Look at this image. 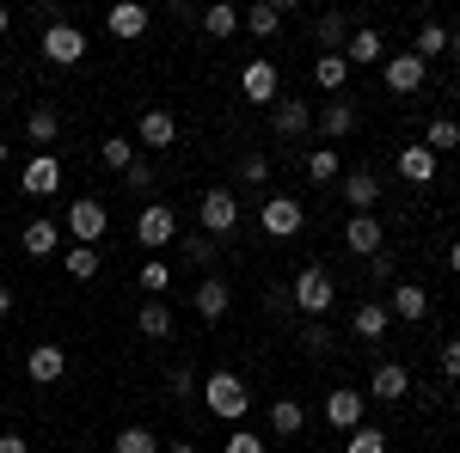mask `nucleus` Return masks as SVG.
Masks as SVG:
<instances>
[{
	"instance_id": "obj_40",
	"label": "nucleus",
	"mask_w": 460,
	"mask_h": 453,
	"mask_svg": "<svg viewBox=\"0 0 460 453\" xmlns=\"http://www.w3.org/2000/svg\"><path fill=\"white\" fill-rule=\"evenodd\" d=\"M319 43H325V56H338V43H344V13H325V19H319Z\"/></svg>"
},
{
	"instance_id": "obj_50",
	"label": "nucleus",
	"mask_w": 460,
	"mask_h": 453,
	"mask_svg": "<svg viewBox=\"0 0 460 453\" xmlns=\"http://www.w3.org/2000/svg\"><path fill=\"white\" fill-rule=\"evenodd\" d=\"M6 313H13V294H6V288H0V318H6Z\"/></svg>"
},
{
	"instance_id": "obj_48",
	"label": "nucleus",
	"mask_w": 460,
	"mask_h": 453,
	"mask_svg": "<svg viewBox=\"0 0 460 453\" xmlns=\"http://www.w3.org/2000/svg\"><path fill=\"white\" fill-rule=\"evenodd\" d=\"M0 453H25V435H0Z\"/></svg>"
},
{
	"instance_id": "obj_34",
	"label": "nucleus",
	"mask_w": 460,
	"mask_h": 453,
	"mask_svg": "<svg viewBox=\"0 0 460 453\" xmlns=\"http://www.w3.org/2000/svg\"><path fill=\"white\" fill-rule=\"evenodd\" d=\"M338 172H344L338 147H314V153H307V178H314V184H332Z\"/></svg>"
},
{
	"instance_id": "obj_10",
	"label": "nucleus",
	"mask_w": 460,
	"mask_h": 453,
	"mask_svg": "<svg viewBox=\"0 0 460 453\" xmlns=\"http://www.w3.org/2000/svg\"><path fill=\"white\" fill-rule=\"evenodd\" d=\"M19 184H25V196H56V190H62V160H56V153H37Z\"/></svg>"
},
{
	"instance_id": "obj_8",
	"label": "nucleus",
	"mask_w": 460,
	"mask_h": 453,
	"mask_svg": "<svg viewBox=\"0 0 460 453\" xmlns=\"http://www.w3.org/2000/svg\"><path fill=\"white\" fill-rule=\"evenodd\" d=\"M25 374H31L37 386H56L62 374H68V349H62V344H31V355H25Z\"/></svg>"
},
{
	"instance_id": "obj_24",
	"label": "nucleus",
	"mask_w": 460,
	"mask_h": 453,
	"mask_svg": "<svg viewBox=\"0 0 460 453\" xmlns=\"http://www.w3.org/2000/svg\"><path fill=\"white\" fill-rule=\"evenodd\" d=\"M136 331H142V337H154V344H160V337H172V307H166V301H142Z\"/></svg>"
},
{
	"instance_id": "obj_15",
	"label": "nucleus",
	"mask_w": 460,
	"mask_h": 453,
	"mask_svg": "<svg viewBox=\"0 0 460 453\" xmlns=\"http://www.w3.org/2000/svg\"><path fill=\"white\" fill-rule=\"evenodd\" d=\"M240 92H246V105H277V68L270 62H246Z\"/></svg>"
},
{
	"instance_id": "obj_45",
	"label": "nucleus",
	"mask_w": 460,
	"mask_h": 453,
	"mask_svg": "<svg viewBox=\"0 0 460 453\" xmlns=\"http://www.w3.org/2000/svg\"><path fill=\"white\" fill-rule=\"evenodd\" d=\"M442 374H448V380H460V337H448V344H442Z\"/></svg>"
},
{
	"instance_id": "obj_38",
	"label": "nucleus",
	"mask_w": 460,
	"mask_h": 453,
	"mask_svg": "<svg viewBox=\"0 0 460 453\" xmlns=\"http://www.w3.org/2000/svg\"><path fill=\"white\" fill-rule=\"evenodd\" d=\"M99 160H105L111 172H123V166H129V160H136V141H129V135H111L105 147H99Z\"/></svg>"
},
{
	"instance_id": "obj_22",
	"label": "nucleus",
	"mask_w": 460,
	"mask_h": 453,
	"mask_svg": "<svg viewBox=\"0 0 460 453\" xmlns=\"http://www.w3.org/2000/svg\"><path fill=\"white\" fill-rule=\"evenodd\" d=\"M227 301H234V288H227L221 276L197 282V318H221V313H227Z\"/></svg>"
},
{
	"instance_id": "obj_9",
	"label": "nucleus",
	"mask_w": 460,
	"mask_h": 453,
	"mask_svg": "<svg viewBox=\"0 0 460 453\" xmlns=\"http://www.w3.org/2000/svg\"><path fill=\"white\" fill-rule=\"evenodd\" d=\"M381 80H387V92H418V86H424V62H418L411 49H399V56L381 62Z\"/></svg>"
},
{
	"instance_id": "obj_41",
	"label": "nucleus",
	"mask_w": 460,
	"mask_h": 453,
	"mask_svg": "<svg viewBox=\"0 0 460 453\" xmlns=\"http://www.w3.org/2000/svg\"><path fill=\"white\" fill-rule=\"evenodd\" d=\"M123 184H129V190H154V166H147L142 153H136V160L123 166Z\"/></svg>"
},
{
	"instance_id": "obj_42",
	"label": "nucleus",
	"mask_w": 460,
	"mask_h": 453,
	"mask_svg": "<svg viewBox=\"0 0 460 453\" xmlns=\"http://www.w3.org/2000/svg\"><path fill=\"white\" fill-rule=\"evenodd\" d=\"M264 178H270V160L264 153H246L240 160V184H264Z\"/></svg>"
},
{
	"instance_id": "obj_17",
	"label": "nucleus",
	"mask_w": 460,
	"mask_h": 453,
	"mask_svg": "<svg viewBox=\"0 0 460 453\" xmlns=\"http://www.w3.org/2000/svg\"><path fill=\"white\" fill-rule=\"evenodd\" d=\"M240 25H246L252 37H277L283 31V0H252L246 13H240Z\"/></svg>"
},
{
	"instance_id": "obj_46",
	"label": "nucleus",
	"mask_w": 460,
	"mask_h": 453,
	"mask_svg": "<svg viewBox=\"0 0 460 453\" xmlns=\"http://www.w3.org/2000/svg\"><path fill=\"white\" fill-rule=\"evenodd\" d=\"M184 257H190V264H209V257H215V240H209V233H203V240H190V245H184Z\"/></svg>"
},
{
	"instance_id": "obj_1",
	"label": "nucleus",
	"mask_w": 460,
	"mask_h": 453,
	"mask_svg": "<svg viewBox=\"0 0 460 453\" xmlns=\"http://www.w3.org/2000/svg\"><path fill=\"white\" fill-rule=\"evenodd\" d=\"M203 405H209L215 417L240 423V417H246V405H252V392H246V380H240V374H227V368H221V374H209V380H203Z\"/></svg>"
},
{
	"instance_id": "obj_49",
	"label": "nucleus",
	"mask_w": 460,
	"mask_h": 453,
	"mask_svg": "<svg viewBox=\"0 0 460 453\" xmlns=\"http://www.w3.org/2000/svg\"><path fill=\"white\" fill-rule=\"evenodd\" d=\"M448 270H460V240H455V245H448Z\"/></svg>"
},
{
	"instance_id": "obj_7",
	"label": "nucleus",
	"mask_w": 460,
	"mask_h": 453,
	"mask_svg": "<svg viewBox=\"0 0 460 453\" xmlns=\"http://www.w3.org/2000/svg\"><path fill=\"white\" fill-rule=\"evenodd\" d=\"M258 221H264V233H270V240H295V233H301V221H307V209H301L295 196H270Z\"/></svg>"
},
{
	"instance_id": "obj_54",
	"label": "nucleus",
	"mask_w": 460,
	"mask_h": 453,
	"mask_svg": "<svg viewBox=\"0 0 460 453\" xmlns=\"http://www.w3.org/2000/svg\"><path fill=\"white\" fill-rule=\"evenodd\" d=\"M0 160H6V141H0Z\"/></svg>"
},
{
	"instance_id": "obj_29",
	"label": "nucleus",
	"mask_w": 460,
	"mask_h": 453,
	"mask_svg": "<svg viewBox=\"0 0 460 453\" xmlns=\"http://www.w3.org/2000/svg\"><path fill=\"white\" fill-rule=\"evenodd\" d=\"M319 129H325L332 141H338V135H350V129H356V105H350V99H332V105L319 110Z\"/></svg>"
},
{
	"instance_id": "obj_14",
	"label": "nucleus",
	"mask_w": 460,
	"mask_h": 453,
	"mask_svg": "<svg viewBox=\"0 0 460 453\" xmlns=\"http://www.w3.org/2000/svg\"><path fill=\"white\" fill-rule=\"evenodd\" d=\"M381 240H387V233H381V221H375V214L344 221V251H356V257H375V251H381Z\"/></svg>"
},
{
	"instance_id": "obj_47",
	"label": "nucleus",
	"mask_w": 460,
	"mask_h": 453,
	"mask_svg": "<svg viewBox=\"0 0 460 453\" xmlns=\"http://www.w3.org/2000/svg\"><path fill=\"white\" fill-rule=\"evenodd\" d=\"M368 276H375V282H393V257H387V251H375V257H368Z\"/></svg>"
},
{
	"instance_id": "obj_18",
	"label": "nucleus",
	"mask_w": 460,
	"mask_h": 453,
	"mask_svg": "<svg viewBox=\"0 0 460 453\" xmlns=\"http://www.w3.org/2000/svg\"><path fill=\"white\" fill-rule=\"evenodd\" d=\"M270 123H277V135H307L314 129V110H307V99H277Z\"/></svg>"
},
{
	"instance_id": "obj_6",
	"label": "nucleus",
	"mask_w": 460,
	"mask_h": 453,
	"mask_svg": "<svg viewBox=\"0 0 460 453\" xmlns=\"http://www.w3.org/2000/svg\"><path fill=\"white\" fill-rule=\"evenodd\" d=\"M136 240L154 251V245H172L178 240V214L166 209V203H147L142 214H136Z\"/></svg>"
},
{
	"instance_id": "obj_31",
	"label": "nucleus",
	"mask_w": 460,
	"mask_h": 453,
	"mask_svg": "<svg viewBox=\"0 0 460 453\" xmlns=\"http://www.w3.org/2000/svg\"><path fill=\"white\" fill-rule=\"evenodd\" d=\"M314 80L325 86V92H344V80H350V62H344V49H338V56H319V62H314Z\"/></svg>"
},
{
	"instance_id": "obj_3",
	"label": "nucleus",
	"mask_w": 460,
	"mask_h": 453,
	"mask_svg": "<svg viewBox=\"0 0 460 453\" xmlns=\"http://www.w3.org/2000/svg\"><path fill=\"white\" fill-rule=\"evenodd\" d=\"M37 49H43L49 68H74V62L86 56V37H80V25L62 19V25H43V43H37Z\"/></svg>"
},
{
	"instance_id": "obj_16",
	"label": "nucleus",
	"mask_w": 460,
	"mask_h": 453,
	"mask_svg": "<svg viewBox=\"0 0 460 453\" xmlns=\"http://www.w3.org/2000/svg\"><path fill=\"white\" fill-rule=\"evenodd\" d=\"M344 203H350L356 214H368L375 203H381V178L362 172V166H356V172H344Z\"/></svg>"
},
{
	"instance_id": "obj_21",
	"label": "nucleus",
	"mask_w": 460,
	"mask_h": 453,
	"mask_svg": "<svg viewBox=\"0 0 460 453\" xmlns=\"http://www.w3.org/2000/svg\"><path fill=\"white\" fill-rule=\"evenodd\" d=\"M105 25H111V37H142L147 31V6H142V0H117Z\"/></svg>"
},
{
	"instance_id": "obj_13",
	"label": "nucleus",
	"mask_w": 460,
	"mask_h": 453,
	"mask_svg": "<svg viewBox=\"0 0 460 453\" xmlns=\"http://www.w3.org/2000/svg\"><path fill=\"white\" fill-rule=\"evenodd\" d=\"M344 62H350V68H381V62H387V43H381V31H368V25H362V31H350V43H344Z\"/></svg>"
},
{
	"instance_id": "obj_37",
	"label": "nucleus",
	"mask_w": 460,
	"mask_h": 453,
	"mask_svg": "<svg viewBox=\"0 0 460 453\" xmlns=\"http://www.w3.org/2000/svg\"><path fill=\"white\" fill-rule=\"evenodd\" d=\"M344 453H387V435H381L375 423H362V429L344 435Z\"/></svg>"
},
{
	"instance_id": "obj_43",
	"label": "nucleus",
	"mask_w": 460,
	"mask_h": 453,
	"mask_svg": "<svg viewBox=\"0 0 460 453\" xmlns=\"http://www.w3.org/2000/svg\"><path fill=\"white\" fill-rule=\"evenodd\" d=\"M301 349H307V355H325V349H332V331H325V325H307V331H301Z\"/></svg>"
},
{
	"instance_id": "obj_28",
	"label": "nucleus",
	"mask_w": 460,
	"mask_h": 453,
	"mask_svg": "<svg viewBox=\"0 0 460 453\" xmlns=\"http://www.w3.org/2000/svg\"><path fill=\"white\" fill-rule=\"evenodd\" d=\"M203 31L221 43V37L240 31V6H227V0H215V6H203Z\"/></svg>"
},
{
	"instance_id": "obj_32",
	"label": "nucleus",
	"mask_w": 460,
	"mask_h": 453,
	"mask_svg": "<svg viewBox=\"0 0 460 453\" xmlns=\"http://www.w3.org/2000/svg\"><path fill=\"white\" fill-rule=\"evenodd\" d=\"M442 49H448V31H442V25H418V37H411V56H418L424 68L442 56Z\"/></svg>"
},
{
	"instance_id": "obj_36",
	"label": "nucleus",
	"mask_w": 460,
	"mask_h": 453,
	"mask_svg": "<svg viewBox=\"0 0 460 453\" xmlns=\"http://www.w3.org/2000/svg\"><path fill=\"white\" fill-rule=\"evenodd\" d=\"M62 264H68V276H74V282L99 276V245H68V257H62Z\"/></svg>"
},
{
	"instance_id": "obj_11",
	"label": "nucleus",
	"mask_w": 460,
	"mask_h": 453,
	"mask_svg": "<svg viewBox=\"0 0 460 453\" xmlns=\"http://www.w3.org/2000/svg\"><path fill=\"white\" fill-rule=\"evenodd\" d=\"M325 423L332 429H362V392H350V386H338V392H325Z\"/></svg>"
},
{
	"instance_id": "obj_20",
	"label": "nucleus",
	"mask_w": 460,
	"mask_h": 453,
	"mask_svg": "<svg viewBox=\"0 0 460 453\" xmlns=\"http://www.w3.org/2000/svg\"><path fill=\"white\" fill-rule=\"evenodd\" d=\"M387 325H393V313L381 307V301H362V307H356V318H350V331L362 337V344H375V337H387Z\"/></svg>"
},
{
	"instance_id": "obj_51",
	"label": "nucleus",
	"mask_w": 460,
	"mask_h": 453,
	"mask_svg": "<svg viewBox=\"0 0 460 453\" xmlns=\"http://www.w3.org/2000/svg\"><path fill=\"white\" fill-rule=\"evenodd\" d=\"M448 56H455V62H460V31H455V37H448Z\"/></svg>"
},
{
	"instance_id": "obj_30",
	"label": "nucleus",
	"mask_w": 460,
	"mask_h": 453,
	"mask_svg": "<svg viewBox=\"0 0 460 453\" xmlns=\"http://www.w3.org/2000/svg\"><path fill=\"white\" fill-rule=\"evenodd\" d=\"M270 429H277V435H301V429H307L301 398H277V405H270Z\"/></svg>"
},
{
	"instance_id": "obj_53",
	"label": "nucleus",
	"mask_w": 460,
	"mask_h": 453,
	"mask_svg": "<svg viewBox=\"0 0 460 453\" xmlns=\"http://www.w3.org/2000/svg\"><path fill=\"white\" fill-rule=\"evenodd\" d=\"M6 25H13V13H6V6H0V37H6Z\"/></svg>"
},
{
	"instance_id": "obj_23",
	"label": "nucleus",
	"mask_w": 460,
	"mask_h": 453,
	"mask_svg": "<svg viewBox=\"0 0 460 453\" xmlns=\"http://www.w3.org/2000/svg\"><path fill=\"white\" fill-rule=\"evenodd\" d=\"M424 313H429V294L418 288V282H399V288H393V318H405V325H418Z\"/></svg>"
},
{
	"instance_id": "obj_5",
	"label": "nucleus",
	"mask_w": 460,
	"mask_h": 453,
	"mask_svg": "<svg viewBox=\"0 0 460 453\" xmlns=\"http://www.w3.org/2000/svg\"><path fill=\"white\" fill-rule=\"evenodd\" d=\"M105 227H111V209L99 203V196H74V209H68V233L80 245H99L105 240Z\"/></svg>"
},
{
	"instance_id": "obj_44",
	"label": "nucleus",
	"mask_w": 460,
	"mask_h": 453,
	"mask_svg": "<svg viewBox=\"0 0 460 453\" xmlns=\"http://www.w3.org/2000/svg\"><path fill=\"white\" fill-rule=\"evenodd\" d=\"M221 453H270V448H264V441H258L252 429H234V435H227V448H221Z\"/></svg>"
},
{
	"instance_id": "obj_25",
	"label": "nucleus",
	"mask_w": 460,
	"mask_h": 453,
	"mask_svg": "<svg viewBox=\"0 0 460 453\" xmlns=\"http://www.w3.org/2000/svg\"><path fill=\"white\" fill-rule=\"evenodd\" d=\"M25 135H31L37 147H43V153H49V141L62 135V117H56V105H37L31 117H25Z\"/></svg>"
},
{
	"instance_id": "obj_4",
	"label": "nucleus",
	"mask_w": 460,
	"mask_h": 453,
	"mask_svg": "<svg viewBox=\"0 0 460 453\" xmlns=\"http://www.w3.org/2000/svg\"><path fill=\"white\" fill-rule=\"evenodd\" d=\"M288 294H295V307H301L307 318H319V313H332V294H338V288H332V276H325L319 264H307V270L295 276V288H288Z\"/></svg>"
},
{
	"instance_id": "obj_2",
	"label": "nucleus",
	"mask_w": 460,
	"mask_h": 453,
	"mask_svg": "<svg viewBox=\"0 0 460 453\" xmlns=\"http://www.w3.org/2000/svg\"><path fill=\"white\" fill-rule=\"evenodd\" d=\"M197 221H203L209 240L234 233V227H240V196H234V190H203V196H197Z\"/></svg>"
},
{
	"instance_id": "obj_39",
	"label": "nucleus",
	"mask_w": 460,
	"mask_h": 453,
	"mask_svg": "<svg viewBox=\"0 0 460 453\" xmlns=\"http://www.w3.org/2000/svg\"><path fill=\"white\" fill-rule=\"evenodd\" d=\"M142 288H147V301H154V294H166V288H172V270H166L160 257H147V264H142Z\"/></svg>"
},
{
	"instance_id": "obj_12",
	"label": "nucleus",
	"mask_w": 460,
	"mask_h": 453,
	"mask_svg": "<svg viewBox=\"0 0 460 453\" xmlns=\"http://www.w3.org/2000/svg\"><path fill=\"white\" fill-rule=\"evenodd\" d=\"M178 141V117L172 110H142L136 123V147H172Z\"/></svg>"
},
{
	"instance_id": "obj_26",
	"label": "nucleus",
	"mask_w": 460,
	"mask_h": 453,
	"mask_svg": "<svg viewBox=\"0 0 460 453\" xmlns=\"http://www.w3.org/2000/svg\"><path fill=\"white\" fill-rule=\"evenodd\" d=\"M399 178H405V184H429V178H436V153H429V147H405V153H399Z\"/></svg>"
},
{
	"instance_id": "obj_35",
	"label": "nucleus",
	"mask_w": 460,
	"mask_h": 453,
	"mask_svg": "<svg viewBox=\"0 0 460 453\" xmlns=\"http://www.w3.org/2000/svg\"><path fill=\"white\" fill-rule=\"evenodd\" d=\"M424 147L442 160L448 147H460V123H455V117H436V123H429V135H424Z\"/></svg>"
},
{
	"instance_id": "obj_52",
	"label": "nucleus",
	"mask_w": 460,
	"mask_h": 453,
	"mask_svg": "<svg viewBox=\"0 0 460 453\" xmlns=\"http://www.w3.org/2000/svg\"><path fill=\"white\" fill-rule=\"evenodd\" d=\"M166 453H197V448H190V441H172V448H166Z\"/></svg>"
},
{
	"instance_id": "obj_27",
	"label": "nucleus",
	"mask_w": 460,
	"mask_h": 453,
	"mask_svg": "<svg viewBox=\"0 0 460 453\" xmlns=\"http://www.w3.org/2000/svg\"><path fill=\"white\" fill-rule=\"evenodd\" d=\"M19 245H25V257H49V251L62 245V227H56V221H31Z\"/></svg>"
},
{
	"instance_id": "obj_33",
	"label": "nucleus",
	"mask_w": 460,
	"mask_h": 453,
	"mask_svg": "<svg viewBox=\"0 0 460 453\" xmlns=\"http://www.w3.org/2000/svg\"><path fill=\"white\" fill-rule=\"evenodd\" d=\"M111 453H160V441H154V429H142V423H129V429H117V441H111Z\"/></svg>"
},
{
	"instance_id": "obj_19",
	"label": "nucleus",
	"mask_w": 460,
	"mask_h": 453,
	"mask_svg": "<svg viewBox=\"0 0 460 453\" xmlns=\"http://www.w3.org/2000/svg\"><path fill=\"white\" fill-rule=\"evenodd\" d=\"M368 392H375V398H387V405H399V398L411 392V374H405L399 362H381V368H375V380H368Z\"/></svg>"
}]
</instances>
